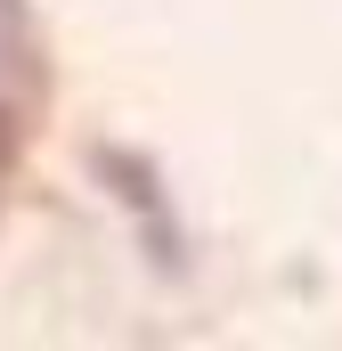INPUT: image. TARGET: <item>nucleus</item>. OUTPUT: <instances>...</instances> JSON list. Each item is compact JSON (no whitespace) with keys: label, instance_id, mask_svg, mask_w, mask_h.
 <instances>
[{"label":"nucleus","instance_id":"1","mask_svg":"<svg viewBox=\"0 0 342 351\" xmlns=\"http://www.w3.org/2000/svg\"><path fill=\"white\" fill-rule=\"evenodd\" d=\"M98 180L114 188V204H131V221L147 229V254L163 269H179V229H171V204H163V180L147 156H131V147H98Z\"/></svg>","mask_w":342,"mask_h":351}]
</instances>
